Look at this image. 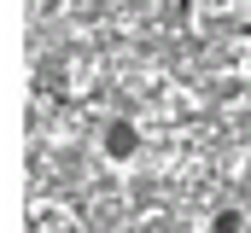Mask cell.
Returning <instances> with one entry per match:
<instances>
[{"label":"cell","instance_id":"cell-1","mask_svg":"<svg viewBox=\"0 0 251 233\" xmlns=\"http://www.w3.org/2000/svg\"><path fill=\"white\" fill-rule=\"evenodd\" d=\"M100 152H105L111 163H128V158L140 152V128H134V116H111V122H105V134H100Z\"/></svg>","mask_w":251,"mask_h":233},{"label":"cell","instance_id":"cell-2","mask_svg":"<svg viewBox=\"0 0 251 233\" xmlns=\"http://www.w3.org/2000/svg\"><path fill=\"white\" fill-rule=\"evenodd\" d=\"M240 228H246V216H240V210H216L204 233H240Z\"/></svg>","mask_w":251,"mask_h":233}]
</instances>
